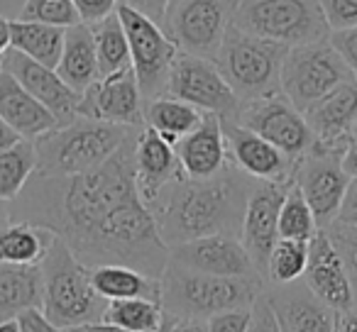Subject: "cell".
Masks as SVG:
<instances>
[{"label": "cell", "mask_w": 357, "mask_h": 332, "mask_svg": "<svg viewBox=\"0 0 357 332\" xmlns=\"http://www.w3.org/2000/svg\"><path fill=\"white\" fill-rule=\"evenodd\" d=\"M10 223V200H0V230Z\"/></svg>", "instance_id": "f5cc1de1"}, {"label": "cell", "mask_w": 357, "mask_h": 332, "mask_svg": "<svg viewBox=\"0 0 357 332\" xmlns=\"http://www.w3.org/2000/svg\"><path fill=\"white\" fill-rule=\"evenodd\" d=\"M79 118H93L103 120V122L142 129L144 98L137 79H135L132 66L100 76L91 88H86L81 93Z\"/></svg>", "instance_id": "5bb4252c"}, {"label": "cell", "mask_w": 357, "mask_h": 332, "mask_svg": "<svg viewBox=\"0 0 357 332\" xmlns=\"http://www.w3.org/2000/svg\"><path fill=\"white\" fill-rule=\"evenodd\" d=\"M204 115V110L194 108V105L178 98H172V95H159L154 100H144V125L157 129L172 144H176L184 134L199 127Z\"/></svg>", "instance_id": "f1b7e54d"}, {"label": "cell", "mask_w": 357, "mask_h": 332, "mask_svg": "<svg viewBox=\"0 0 357 332\" xmlns=\"http://www.w3.org/2000/svg\"><path fill=\"white\" fill-rule=\"evenodd\" d=\"M91 32H93L100 76H108V74H115V71H120V69H128L130 66V47H128V37H125L123 22H120L118 13H113V15L93 22V25H91Z\"/></svg>", "instance_id": "1f68e13d"}, {"label": "cell", "mask_w": 357, "mask_h": 332, "mask_svg": "<svg viewBox=\"0 0 357 332\" xmlns=\"http://www.w3.org/2000/svg\"><path fill=\"white\" fill-rule=\"evenodd\" d=\"M174 147H176V157L181 161L186 179H213L230 164L220 115L213 113H206L199 127L184 134Z\"/></svg>", "instance_id": "603a6c76"}, {"label": "cell", "mask_w": 357, "mask_h": 332, "mask_svg": "<svg viewBox=\"0 0 357 332\" xmlns=\"http://www.w3.org/2000/svg\"><path fill=\"white\" fill-rule=\"evenodd\" d=\"M0 118L22 139H40L42 134L59 127L56 118L27 93L8 71H0Z\"/></svg>", "instance_id": "cb8c5ba5"}, {"label": "cell", "mask_w": 357, "mask_h": 332, "mask_svg": "<svg viewBox=\"0 0 357 332\" xmlns=\"http://www.w3.org/2000/svg\"><path fill=\"white\" fill-rule=\"evenodd\" d=\"M303 283L311 288V293L323 301L335 313L350 310L357 306L355 288L337 257L333 239L328 230H318L308 242V264L303 271Z\"/></svg>", "instance_id": "d6986e66"}, {"label": "cell", "mask_w": 357, "mask_h": 332, "mask_svg": "<svg viewBox=\"0 0 357 332\" xmlns=\"http://www.w3.org/2000/svg\"><path fill=\"white\" fill-rule=\"evenodd\" d=\"M269 306L277 315L282 332H337V315L333 308L318 301L303 278L291 283H269L264 288Z\"/></svg>", "instance_id": "ffe728a7"}, {"label": "cell", "mask_w": 357, "mask_h": 332, "mask_svg": "<svg viewBox=\"0 0 357 332\" xmlns=\"http://www.w3.org/2000/svg\"><path fill=\"white\" fill-rule=\"evenodd\" d=\"M250 325H252V306L220 310L206 320L208 332H250Z\"/></svg>", "instance_id": "74e56055"}, {"label": "cell", "mask_w": 357, "mask_h": 332, "mask_svg": "<svg viewBox=\"0 0 357 332\" xmlns=\"http://www.w3.org/2000/svg\"><path fill=\"white\" fill-rule=\"evenodd\" d=\"M291 184H277V181H255L252 191L245 205L243 228H240V242L245 244L248 254L252 257L259 276L267 283V262L274 242L279 239V210H282L284 196Z\"/></svg>", "instance_id": "9a60e30c"}, {"label": "cell", "mask_w": 357, "mask_h": 332, "mask_svg": "<svg viewBox=\"0 0 357 332\" xmlns=\"http://www.w3.org/2000/svg\"><path fill=\"white\" fill-rule=\"evenodd\" d=\"M233 25L289 49L328 40L331 35L321 0H240Z\"/></svg>", "instance_id": "52a82bcc"}, {"label": "cell", "mask_w": 357, "mask_h": 332, "mask_svg": "<svg viewBox=\"0 0 357 332\" xmlns=\"http://www.w3.org/2000/svg\"><path fill=\"white\" fill-rule=\"evenodd\" d=\"M164 313L162 303L149 298H125V301H110L105 308V322L123 327L128 332H154L162 327Z\"/></svg>", "instance_id": "d6a6232c"}, {"label": "cell", "mask_w": 357, "mask_h": 332, "mask_svg": "<svg viewBox=\"0 0 357 332\" xmlns=\"http://www.w3.org/2000/svg\"><path fill=\"white\" fill-rule=\"evenodd\" d=\"M250 332H282L279 330L277 315H274L264 293L252 303V325H250Z\"/></svg>", "instance_id": "7bdbcfd3"}, {"label": "cell", "mask_w": 357, "mask_h": 332, "mask_svg": "<svg viewBox=\"0 0 357 332\" xmlns=\"http://www.w3.org/2000/svg\"><path fill=\"white\" fill-rule=\"evenodd\" d=\"M20 134L15 132L13 127H8V122H3V118H0V152H6L8 147H13L15 142H20Z\"/></svg>", "instance_id": "f907efd6"}, {"label": "cell", "mask_w": 357, "mask_h": 332, "mask_svg": "<svg viewBox=\"0 0 357 332\" xmlns=\"http://www.w3.org/2000/svg\"><path fill=\"white\" fill-rule=\"evenodd\" d=\"M81 15V22L93 25V22L103 20V17L113 15L118 10V0H71Z\"/></svg>", "instance_id": "60d3db41"}, {"label": "cell", "mask_w": 357, "mask_h": 332, "mask_svg": "<svg viewBox=\"0 0 357 332\" xmlns=\"http://www.w3.org/2000/svg\"><path fill=\"white\" fill-rule=\"evenodd\" d=\"M264 288L259 276H211L169 262L162 274V308L176 320H208L220 310L250 308Z\"/></svg>", "instance_id": "277c9868"}, {"label": "cell", "mask_w": 357, "mask_h": 332, "mask_svg": "<svg viewBox=\"0 0 357 332\" xmlns=\"http://www.w3.org/2000/svg\"><path fill=\"white\" fill-rule=\"evenodd\" d=\"M0 69L8 71L27 93L35 95L54 115L59 125H69L79 118L81 93H76L69 84H64L56 69H50L15 49H8L0 56Z\"/></svg>", "instance_id": "e0dca14e"}, {"label": "cell", "mask_w": 357, "mask_h": 332, "mask_svg": "<svg viewBox=\"0 0 357 332\" xmlns=\"http://www.w3.org/2000/svg\"><path fill=\"white\" fill-rule=\"evenodd\" d=\"M17 320V327L20 332H66L61 327H56L50 317L45 315L42 308H25L15 315Z\"/></svg>", "instance_id": "b9f144b4"}, {"label": "cell", "mask_w": 357, "mask_h": 332, "mask_svg": "<svg viewBox=\"0 0 357 332\" xmlns=\"http://www.w3.org/2000/svg\"><path fill=\"white\" fill-rule=\"evenodd\" d=\"M308 127L313 129L318 144L340 152L350 144V129L357 122V79L340 84L328 95L303 110Z\"/></svg>", "instance_id": "7402d4cb"}, {"label": "cell", "mask_w": 357, "mask_h": 332, "mask_svg": "<svg viewBox=\"0 0 357 332\" xmlns=\"http://www.w3.org/2000/svg\"><path fill=\"white\" fill-rule=\"evenodd\" d=\"M223 125L225 149L233 166L257 181H277V184H294V166L296 161L282 154L272 142L259 137L233 118H220Z\"/></svg>", "instance_id": "2e32d148"}, {"label": "cell", "mask_w": 357, "mask_h": 332, "mask_svg": "<svg viewBox=\"0 0 357 332\" xmlns=\"http://www.w3.org/2000/svg\"><path fill=\"white\" fill-rule=\"evenodd\" d=\"M167 95L184 100L204 113H213L220 118H238L240 100L223 79L213 59L196 56L178 49L176 59L169 71Z\"/></svg>", "instance_id": "8fae6325"}, {"label": "cell", "mask_w": 357, "mask_h": 332, "mask_svg": "<svg viewBox=\"0 0 357 332\" xmlns=\"http://www.w3.org/2000/svg\"><path fill=\"white\" fill-rule=\"evenodd\" d=\"M326 230H328V235H331L333 247H335L347 276H350L352 288H355V298H357V225L333 223L331 228H326Z\"/></svg>", "instance_id": "8d00e7d4"}, {"label": "cell", "mask_w": 357, "mask_h": 332, "mask_svg": "<svg viewBox=\"0 0 357 332\" xmlns=\"http://www.w3.org/2000/svg\"><path fill=\"white\" fill-rule=\"evenodd\" d=\"M352 71L335 52L331 40L291 47L282 66V93L296 110L311 108L340 84L352 81Z\"/></svg>", "instance_id": "ba28073f"}, {"label": "cell", "mask_w": 357, "mask_h": 332, "mask_svg": "<svg viewBox=\"0 0 357 332\" xmlns=\"http://www.w3.org/2000/svg\"><path fill=\"white\" fill-rule=\"evenodd\" d=\"M22 6H25V0H0V15L15 20V17L20 15Z\"/></svg>", "instance_id": "816d5d0a"}, {"label": "cell", "mask_w": 357, "mask_h": 332, "mask_svg": "<svg viewBox=\"0 0 357 332\" xmlns=\"http://www.w3.org/2000/svg\"><path fill=\"white\" fill-rule=\"evenodd\" d=\"M25 308H42L40 267L0 262V320L15 317Z\"/></svg>", "instance_id": "4316f807"}, {"label": "cell", "mask_w": 357, "mask_h": 332, "mask_svg": "<svg viewBox=\"0 0 357 332\" xmlns=\"http://www.w3.org/2000/svg\"><path fill=\"white\" fill-rule=\"evenodd\" d=\"M135 137L86 174H35L10 200V220L47 228L89 269L120 264L162 278L169 247L137 191Z\"/></svg>", "instance_id": "6da1fadb"}, {"label": "cell", "mask_w": 357, "mask_h": 332, "mask_svg": "<svg viewBox=\"0 0 357 332\" xmlns=\"http://www.w3.org/2000/svg\"><path fill=\"white\" fill-rule=\"evenodd\" d=\"M37 171L35 139H20L6 152H0V200L17 198L27 181Z\"/></svg>", "instance_id": "4dcf8cb0"}, {"label": "cell", "mask_w": 357, "mask_h": 332, "mask_svg": "<svg viewBox=\"0 0 357 332\" xmlns=\"http://www.w3.org/2000/svg\"><path fill=\"white\" fill-rule=\"evenodd\" d=\"M235 120L248 129H252V132H257L267 142H272L291 161H298L318 142L313 129L308 127L303 113L294 108V103L284 93L267 95V98L252 100V103H243Z\"/></svg>", "instance_id": "7c38bea8"}, {"label": "cell", "mask_w": 357, "mask_h": 332, "mask_svg": "<svg viewBox=\"0 0 357 332\" xmlns=\"http://www.w3.org/2000/svg\"><path fill=\"white\" fill-rule=\"evenodd\" d=\"M172 332H208V330H206V320H196V317L176 320V317H174Z\"/></svg>", "instance_id": "7dc6e473"}, {"label": "cell", "mask_w": 357, "mask_h": 332, "mask_svg": "<svg viewBox=\"0 0 357 332\" xmlns=\"http://www.w3.org/2000/svg\"><path fill=\"white\" fill-rule=\"evenodd\" d=\"M335 223L342 225H357V181H350L345 191V198H342L340 213H337Z\"/></svg>", "instance_id": "f6af8a7d"}, {"label": "cell", "mask_w": 357, "mask_h": 332, "mask_svg": "<svg viewBox=\"0 0 357 332\" xmlns=\"http://www.w3.org/2000/svg\"><path fill=\"white\" fill-rule=\"evenodd\" d=\"M294 184L311 205L318 230L331 228L337 220L345 191L350 186V179L340 166V152H333L316 142V147L303 154L294 166Z\"/></svg>", "instance_id": "4fadbf2b"}, {"label": "cell", "mask_w": 357, "mask_h": 332, "mask_svg": "<svg viewBox=\"0 0 357 332\" xmlns=\"http://www.w3.org/2000/svg\"><path fill=\"white\" fill-rule=\"evenodd\" d=\"M54 232L32 223H8L0 230V262L22 264V267H40L47 257Z\"/></svg>", "instance_id": "83f0119b"}, {"label": "cell", "mask_w": 357, "mask_h": 332, "mask_svg": "<svg viewBox=\"0 0 357 332\" xmlns=\"http://www.w3.org/2000/svg\"><path fill=\"white\" fill-rule=\"evenodd\" d=\"M240 0H169L164 32L181 52L215 59Z\"/></svg>", "instance_id": "9c48e42d"}, {"label": "cell", "mask_w": 357, "mask_h": 332, "mask_svg": "<svg viewBox=\"0 0 357 332\" xmlns=\"http://www.w3.org/2000/svg\"><path fill=\"white\" fill-rule=\"evenodd\" d=\"M139 129L103 122L93 118H76L35 139L37 171L42 176H76L105 164Z\"/></svg>", "instance_id": "3957f363"}, {"label": "cell", "mask_w": 357, "mask_h": 332, "mask_svg": "<svg viewBox=\"0 0 357 332\" xmlns=\"http://www.w3.org/2000/svg\"><path fill=\"white\" fill-rule=\"evenodd\" d=\"M316 232H318V225L316 218H313L311 205L306 203L298 186L291 184L287 196H284L282 210H279V237L311 242V237Z\"/></svg>", "instance_id": "e575fe53"}, {"label": "cell", "mask_w": 357, "mask_h": 332, "mask_svg": "<svg viewBox=\"0 0 357 332\" xmlns=\"http://www.w3.org/2000/svg\"><path fill=\"white\" fill-rule=\"evenodd\" d=\"M17 20L27 22H42L52 27H74L81 22V15L71 0H25Z\"/></svg>", "instance_id": "d590c367"}, {"label": "cell", "mask_w": 357, "mask_h": 332, "mask_svg": "<svg viewBox=\"0 0 357 332\" xmlns=\"http://www.w3.org/2000/svg\"><path fill=\"white\" fill-rule=\"evenodd\" d=\"M172 325H174V317L167 313V317H164V322H162V327L159 330H154V332H172Z\"/></svg>", "instance_id": "11a10c76"}, {"label": "cell", "mask_w": 357, "mask_h": 332, "mask_svg": "<svg viewBox=\"0 0 357 332\" xmlns=\"http://www.w3.org/2000/svg\"><path fill=\"white\" fill-rule=\"evenodd\" d=\"M0 71H3V69H0Z\"/></svg>", "instance_id": "6f0895ef"}, {"label": "cell", "mask_w": 357, "mask_h": 332, "mask_svg": "<svg viewBox=\"0 0 357 332\" xmlns=\"http://www.w3.org/2000/svg\"><path fill=\"white\" fill-rule=\"evenodd\" d=\"M42 271V310L56 327L71 332L86 322L103 320L108 301L96 293L91 269L54 235Z\"/></svg>", "instance_id": "5b68a950"}, {"label": "cell", "mask_w": 357, "mask_h": 332, "mask_svg": "<svg viewBox=\"0 0 357 332\" xmlns=\"http://www.w3.org/2000/svg\"><path fill=\"white\" fill-rule=\"evenodd\" d=\"M350 142H357V122L352 125V129H350Z\"/></svg>", "instance_id": "9f6ffc18"}, {"label": "cell", "mask_w": 357, "mask_h": 332, "mask_svg": "<svg viewBox=\"0 0 357 332\" xmlns=\"http://www.w3.org/2000/svg\"><path fill=\"white\" fill-rule=\"evenodd\" d=\"M0 332H20L15 317H8V320H0Z\"/></svg>", "instance_id": "db71d44e"}, {"label": "cell", "mask_w": 357, "mask_h": 332, "mask_svg": "<svg viewBox=\"0 0 357 332\" xmlns=\"http://www.w3.org/2000/svg\"><path fill=\"white\" fill-rule=\"evenodd\" d=\"M56 74L69 84L76 93H84L86 88L100 79L98 54H96V42L91 25L79 22L64 30V49H61Z\"/></svg>", "instance_id": "d4e9b609"}, {"label": "cell", "mask_w": 357, "mask_h": 332, "mask_svg": "<svg viewBox=\"0 0 357 332\" xmlns=\"http://www.w3.org/2000/svg\"><path fill=\"white\" fill-rule=\"evenodd\" d=\"M321 10L331 32L357 27V0H321Z\"/></svg>", "instance_id": "f35d334b"}, {"label": "cell", "mask_w": 357, "mask_h": 332, "mask_svg": "<svg viewBox=\"0 0 357 332\" xmlns=\"http://www.w3.org/2000/svg\"><path fill=\"white\" fill-rule=\"evenodd\" d=\"M308 264V242L301 239H284L279 237L269 252L267 262V283H291L303 278Z\"/></svg>", "instance_id": "836d02e7"}, {"label": "cell", "mask_w": 357, "mask_h": 332, "mask_svg": "<svg viewBox=\"0 0 357 332\" xmlns=\"http://www.w3.org/2000/svg\"><path fill=\"white\" fill-rule=\"evenodd\" d=\"M169 262L211 276H259L252 257L235 235H208L181 242L169 249Z\"/></svg>", "instance_id": "ac0fdd59"}, {"label": "cell", "mask_w": 357, "mask_h": 332, "mask_svg": "<svg viewBox=\"0 0 357 332\" xmlns=\"http://www.w3.org/2000/svg\"><path fill=\"white\" fill-rule=\"evenodd\" d=\"M255 181L257 179L228 164L213 179L194 181L184 176L169 184L149 205L159 237L169 249L208 235L240 237L245 205Z\"/></svg>", "instance_id": "7a4b0ae2"}, {"label": "cell", "mask_w": 357, "mask_h": 332, "mask_svg": "<svg viewBox=\"0 0 357 332\" xmlns=\"http://www.w3.org/2000/svg\"><path fill=\"white\" fill-rule=\"evenodd\" d=\"M135 179H137V191L147 208L169 184L184 179L176 147L147 125L135 137Z\"/></svg>", "instance_id": "44dd1931"}, {"label": "cell", "mask_w": 357, "mask_h": 332, "mask_svg": "<svg viewBox=\"0 0 357 332\" xmlns=\"http://www.w3.org/2000/svg\"><path fill=\"white\" fill-rule=\"evenodd\" d=\"M115 13H118L125 37H128L130 66H132L135 79L142 90V98L154 100L159 95H167L169 71L178 54V47L169 40L164 27L152 17L128 6H120V3Z\"/></svg>", "instance_id": "30bf717a"}, {"label": "cell", "mask_w": 357, "mask_h": 332, "mask_svg": "<svg viewBox=\"0 0 357 332\" xmlns=\"http://www.w3.org/2000/svg\"><path fill=\"white\" fill-rule=\"evenodd\" d=\"M118 3L142 13V15L152 17L159 25L164 22V15H167V8H169V0H118Z\"/></svg>", "instance_id": "ee69618b"}, {"label": "cell", "mask_w": 357, "mask_h": 332, "mask_svg": "<svg viewBox=\"0 0 357 332\" xmlns=\"http://www.w3.org/2000/svg\"><path fill=\"white\" fill-rule=\"evenodd\" d=\"M337 332H357V306L337 315Z\"/></svg>", "instance_id": "c3c4849f"}, {"label": "cell", "mask_w": 357, "mask_h": 332, "mask_svg": "<svg viewBox=\"0 0 357 332\" xmlns=\"http://www.w3.org/2000/svg\"><path fill=\"white\" fill-rule=\"evenodd\" d=\"M91 283L96 293L105 301H125V298H149L162 303V278H152L137 269L103 264L91 269Z\"/></svg>", "instance_id": "484cf974"}, {"label": "cell", "mask_w": 357, "mask_h": 332, "mask_svg": "<svg viewBox=\"0 0 357 332\" xmlns=\"http://www.w3.org/2000/svg\"><path fill=\"white\" fill-rule=\"evenodd\" d=\"M331 45L335 47V52L342 56V61L347 64V69L352 71V76L357 79V27H347V30H333L328 35Z\"/></svg>", "instance_id": "ab89813d"}, {"label": "cell", "mask_w": 357, "mask_h": 332, "mask_svg": "<svg viewBox=\"0 0 357 332\" xmlns=\"http://www.w3.org/2000/svg\"><path fill=\"white\" fill-rule=\"evenodd\" d=\"M340 166L350 181H357V142H350L340 154Z\"/></svg>", "instance_id": "bcb514c9"}, {"label": "cell", "mask_w": 357, "mask_h": 332, "mask_svg": "<svg viewBox=\"0 0 357 332\" xmlns=\"http://www.w3.org/2000/svg\"><path fill=\"white\" fill-rule=\"evenodd\" d=\"M13 47V30H10V17L0 15V56L6 54Z\"/></svg>", "instance_id": "681fc988"}, {"label": "cell", "mask_w": 357, "mask_h": 332, "mask_svg": "<svg viewBox=\"0 0 357 332\" xmlns=\"http://www.w3.org/2000/svg\"><path fill=\"white\" fill-rule=\"evenodd\" d=\"M287 52L289 47L279 42L262 40L230 25L213 61L243 105L282 93V66Z\"/></svg>", "instance_id": "8992f818"}, {"label": "cell", "mask_w": 357, "mask_h": 332, "mask_svg": "<svg viewBox=\"0 0 357 332\" xmlns=\"http://www.w3.org/2000/svg\"><path fill=\"white\" fill-rule=\"evenodd\" d=\"M13 30V47L10 49L40 61V64L56 69L61 49H64V30L61 27L42 25V22L27 20H10Z\"/></svg>", "instance_id": "f546056e"}]
</instances>
